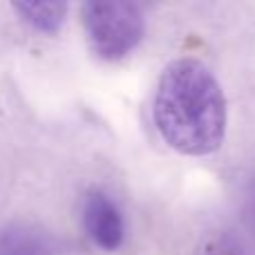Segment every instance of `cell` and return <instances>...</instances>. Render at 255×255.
Listing matches in <instances>:
<instances>
[{"label": "cell", "instance_id": "6da1fadb", "mask_svg": "<svg viewBox=\"0 0 255 255\" xmlns=\"http://www.w3.org/2000/svg\"><path fill=\"white\" fill-rule=\"evenodd\" d=\"M161 139L186 157H206L222 148L229 124L226 97L211 67L193 56L163 67L152 101Z\"/></svg>", "mask_w": 255, "mask_h": 255}, {"label": "cell", "instance_id": "7a4b0ae2", "mask_svg": "<svg viewBox=\"0 0 255 255\" xmlns=\"http://www.w3.org/2000/svg\"><path fill=\"white\" fill-rule=\"evenodd\" d=\"M81 16L90 45L103 61H121L143 38V9L134 2H85Z\"/></svg>", "mask_w": 255, "mask_h": 255}, {"label": "cell", "instance_id": "3957f363", "mask_svg": "<svg viewBox=\"0 0 255 255\" xmlns=\"http://www.w3.org/2000/svg\"><path fill=\"white\" fill-rule=\"evenodd\" d=\"M83 229L101 251L115 253L126 240V222L108 193L92 188L83 199Z\"/></svg>", "mask_w": 255, "mask_h": 255}, {"label": "cell", "instance_id": "277c9868", "mask_svg": "<svg viewBox=\"0 0 255 255\" xmlns=\"http://www.w3.org/2000/svg\"><path fill=\"white\" fill-rule=\"evenodd\" d=\"M0 255H54V242L43 229L13 224L0 231Z\"/></svg>", "mask_w": 255, "mask_h": 255}, {"label": "cell", "instance_id": "5b68a950", "mask_svg": "<svg viewBox=\"0 0 255 255\" xmlns=\"http://www.w3.org/2000/svg\"><path fill=\"white\" fill-rule=\"evenodd\" d=\"M11 7L31 29L43 34H56L67 18L65 2H16Z\"/></svg>", "mask_w": 255, "mask_h": 255}, {"label": "cell", "instance_id": "8992f818", "mask_svg": "<svg viewBox=\"0 0 255 255\" xmlns=\"http://www.w3.org/2000/svg\"><path fill=\"white\" fill-rule=\"evenodd\" d=\"M195 255H249L244 247L231 235H211L199 244Z\"/></svg>", "mask_w": 255, "mask_h": 255}]
</instances>
